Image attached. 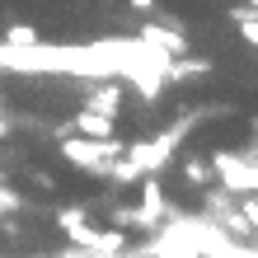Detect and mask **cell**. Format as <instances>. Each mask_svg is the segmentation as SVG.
<instances>
[{"instance_id":"cell-15","label":"cell","mask_w":258,"mask_h":258,"mask_svg":"<svg viewBox=\"0 0 258 258\" xmlns=\"http://www.w3.org/2000/svg\"><path fill=\"white\" fill-rule=\"evenodd\" d=\"M239 211H244V216L253 221V230H258V188H253V192H244V202H239Z\"/></svg>"},{"instance_id":"cell-6","label":"cell","mask_w":258,"mask_h":258,"mask_svg":"<svg viewBox=\"0 0 258 258\" xmlns=\"http://www.w3.org/2000/svg\"><path fill=\"white\" fill-rule=\"evenodd\" d=\"M85 108H94V113H108L117 117L122 113V89H117V75H103V80L85 94Z\"/></svg>"},{"instance_id":"cell-10","label":"cell","mask_w":258,"mask_h":258,"mask_svg":"<svg viewBox=\"0 0 258 258\" xmlns=\"http://www.w3.org/2000/svg\"><path fill=\"white\" fill-rule=\"evenodd\" d=\"M178 169H183L188 183H202V188L216 178V169H211V160H207V155H183V160H178Z\"/></svg>"},{"instance_id":"cell-4","label":"cell","mask_w":258,"mask_h":258,"mask_svg":"<svg viewBox=\"0 0 258 258\" xmlns=\"http://www.w3.org/2000/svg\"><path fill=\"white\" fill-rule=\"evenodd\" d=\"M141 211H146L155 225H164V221H174V216H178V211L169 207V197H164V188H160V178H155V174H141Z\"/></svg>"},{"instance_id":"cell-14","label":"cell","mask_w":258,"mask_h":258,"mask_svg":"<svg viewBox=\"0 0 258 258\" xmlns=\"http://www.w3.org/2000/svg\"><path fill=\"white\" fill-rule=\"evenodd\" d=\"M75 221H89V207L80 202V207H61V211H56V225H61V230H66V225H75Z\"/></svg>"},{"instance_id":"cell-1","label":"cell","mask_w":258,"mask_h":258,"mask_svg":"<svg viewBox=\"0 0 258 258\" xmlns=\"http://www.w3.org/2000/svg\"><path fill=\"white\" fill-rule=\"evenodd\" d=\"M61 155L80 174L108 178V164L122 155V141H117V132L113 136H80V132H71V136H61Z\"/></svg>"},{"instance_id":"cell-11","label":"cell","mask_w":258,"mask_h":258,"mask_svg":"<svg viewBox=\"0 0 258 258\" xmlns=\"http://www.w3.org/2000/svg\"><path fill=\"white\" fill-rule=\"evenodd\" d=\"M211 71V61L207 56H169V80H188V75H207Z\"/></svg>"},{"instance_id":"cell-16","label":"cell","mask_w":258,"mask_h":258,"mask_svg":"<svg viewBox=\"0 0 258 258\" xmlns=\"http://www.w3.org/2000/svg\"><path fill=\"white\" fill-rule=\"evenodd\" d=\"M239 38H244L249 47H258V14H253V19H244V24H239Z\"/></svg>"},{"instance_id":"cell-17","label":"cell","mask_w":258,"mask_h":258,"mask_svg":"<svg viewBox=\"0 0 258 258\" xmlns=\"http://www.w3.org/2000/svg\"><path fill=\"white\" fill-rule=\"evenodd\" d=\"M127 5H132V10H141V14H150V10H155V0H127Z\"/></svg>"},{"instance_id":"cell-13","label":"cell","mask_w":258,"mask_h":258,"mask_svg":"<svg viewBox=\"0 0 258 258\" xmlns=\"http://www.w3.org/2000/svg\"><path fill=\"white\" fill-rule=\"evenodd\" d=\"M0 42H10V47H33V42H38V33H33L28 24H10V28H5V38H0Z\"/></svg>"},{"instance_id":"cell-7","label":"cell","mask_w":258,"mask_h":258,"mask_svg":"<svg viewBox=\"0 0 258 258\" xmlns=\"http://www.w3.org/2000/svg\"><path fill=\"white\" fill-rule=\"evenodd\" d=\"M71 127L80 132V136H113V132H117V117L94 113V108H80V113L71 117Z\"/></svg>"},{"instance_id":"cell-18","label":"cell","mask_w":258,"mask_h":258,"mask_svg":"<svg viewBox=\"0 0 258 258\" xmlns=\"http://www.w3.org/2000/svg\"><path fill=\"white\" fill-rule=\"evenodd\" d=\"M244 5H253V10H258V0H244Z\"/></svg>"},{"instance_id":"cell-20","label":"cell","mask_w":258,"mask_h":258,"mask_svg":"<svg viewBox=\"0 0 258 258\" xmlns=\"http://www.w3.org/2000/svg\"><path fill=\"white\" fill-rule=\"evenodd\" d=\"M38 258H47V253H38Z\"/></svg>"},{"instance_id":"cell-2","label":"cell","mask_w":258,"mask_h":258,"mask_svg":"<svg viewBox=\"0 0 258 258\" xmlns=\"http://www.w3.org/2000/svg\"><path fill=\"white\" fill-rule=\"evenodd\" d=\"M188 127H192V113H188V117H178L169 132H160V136H155V141L122 146V160L132 164V174H136V178H141V174H160L164 164L174 160V150H178V141L188 136Z\"/></svg>"},{"instance_id":"cell-12","label":"cell","mask_w":258,"mask_h":258,"mask_svg":"<svg viewBox=\"0 0 258 258\" xmlns=\"http://www.w3.org/2000/svg\"><path fill=\"white\" fill-rule=\"evenodd\" d=\"M113 225L117 230H155V221L141 207H113Z\"/></svg>"},{"instance_id":"cell-3","label":"cell","mask_w":258,"mask_h":258,"mask_svg":"<svg viewBox=\"0 0 258 258\" xmlns=\"http://www.w3.org/2000/svg\"><path fill=\"white\" fill-rule=\"evenodd\" d=\"M211 169H216L221 188H230L235 197L239 192H253L258 188V160L253 155H235V150H216V155H207Z\"/></svg>"},{"instance_id":"cell-5","label":"cell","mask_w":258,"mask_h":258,"mask_svg":"<svg viewBox=\"0 0 258 258\" xmlns=\"http://www.w3.org/2000/svg\"><path fill=\"white\" fill-rule=\"evenodd\" d=\"M141 42H150V47L169 52V56H183L188 52V33L178 24H146L141 28Z\"/></svg>"},{"instance_id":"cell-9","label":"cell","mask_w":258,"mask_h":258,"mask_svg":"<svg viewBox=\"0 0 258 258\" xmlns=\"http://www.w3.org/2000/svg\"><path fill=\"white\" fill-rule=\"evenodd\" d=\"M216 225H221L225 235H235V239H253V221H249V216H244V211H239V207L221 211V216H216Z\"/></svg>"},{"instance_id":"cell-19","label":"cell","mask_w":258,"mask_h":258,"mask_svg":"<svg viewBox=\"0 0 258 258\" xmlns=\"http://www.w3.org/2000/svg\"><path fill=\"white\" fill-rule=\"evenodd\" d=\"M253 132H258V117H253Z\"/></svg>"},{"instance_id":"cell-8","label":"cell","mask_w":258,"mask_h":258,"mask_svg":"<svg viewBox=\"0 0 258 258\" xmlns=\"http://www.w3.org/2000/svg\"><path fill=\"white\" fill-rule=\"evenodd\" d=\"M132 244L127 239V230H94V244H89V253H99V258H122V249Z\"/></svg>"}]
</instances>
